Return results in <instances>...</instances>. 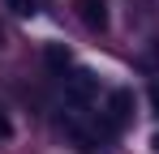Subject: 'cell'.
I'll return each instance as SVG.
<instances>
[{
  "mask_svg": "<svg viewBox=\"0 0 159 154\" xmlns=\"http://www.w3.org/2000/svg\"><path fill=\"white\" fill-rule=\"evenodd\" d=\"M151 103H155V107H159V86H155V90H151Z\"/></svg>",
  "mask_w": 159,
  "mask_h": 154,
  "instance_id": "cell-7",
  "label": "cell"
},
{
  "mask_svg": "<svg viewBox=\"0 0 159 154\" xmlns=\"http://www.w3.org/2000/svg\"><path fill=\"white\" fill-rule=\"evenodd\" d=\"M0 39H4V30H0Z\"/></svg>",
  "mask_w": 159,
  "mask_h": 154,
  "instance_id": "cell-9",
  "label": "cell"
},
{
  "mask_svg": "<svg viewBox=\"0 0 159 154\" xmlns=\"http://www.w3.org/2000/svg\"><path fill=\"white\" fill-rule=\"evenodd\" d=\"M65 99L73 103V107H90V103L99 99V77L90 73V69H73V73L65 77Z\"/></svg>",
  "mask_w": 159,
  "mask_h": 154,
  "instance_id": "cell-1",
  "label": "cell"
},
{
  "mask_svg": "<svg viewBox=\"0 0 159 154\" xmlns=\"http://www.w3.org/2000/svg\"><path fill=\"white\" fill-rule=\"evenodd\" d=\"M48 64L52 69H69V47L65 43H48Z\"/></svg>",
  "mask_w": 159,
  "mask_h": 154,
  "instance_id": "cell-4",
  "label": "cell"
},
{
  "mask_svg": "<svg viewBox=\"0 0 159 154\" xmlns=\"http://www.w3.org/2000/svg\"><path fill=\"white\" fill-rule=\"evenodd\" d=\"M155 150H159V133H155Z\"/></svg>",
  "mask_w": 159,
  "mask_h": 154,
  "instance_id": "cell-8",
  "label": "cell"
},
{
  "mask_svg": "<svg viewBox=\"0 0 159 154\" xmlns=\"http://www.w3.org/2000/svg\"><path fill=\"white\" fill-rule=\"evenodd\" d=\"M73 9H78V17L90 26V30H103L107 26V4L103 0H73Z\"/></svg>",
  "mask_w": 159,
  "mask_h": 154,
  "instance_id": "cell-3",
  "label": "cell"
},
{
  "mask_svg": "<svg viewBox=\"0 0 159 154\" xmlns=\"http://www.w3.org/2000/svg\"><path fill=\"white\" fill-rule=\"evenodd\" d=\"M133 120V90H112L107 94V128H125Z\"/></svg>",
  "mask_w": 159,
  "mask_h": 154,
  "instance_id": "cell-2",
  "label": "cell"
},
{
  "mask_svg": "<svg viewBox=\"0 0 159 154\" xmlns=\"http://www.w3.org/2000/svg\"><path fill=\"white\" fill-rule=\"evenodd\" d=\"M0 137H13V120L4 116V107H0Z\"/></svg>",
  "mask_w": 159,
  "mask_h": 154,
  "instance_id": "cell-6",
  "label": "cell"
},
{
  "mask_svg": "<svg viewBox=\"0 0 159 154\" xmlns=\"http://www.w3.org/2000/svg\"><path fill=\"white\" fill-rule=\"evenodd\" d=\"M4 4H9V9H13L17 17H26V13H34V4H30V0H4Z\"/></svg>",
  "mask_w": 159,
  "mask_h": 154,
  "instance_id": "cell-5",
  "label": "cell"
}]
</instances>
